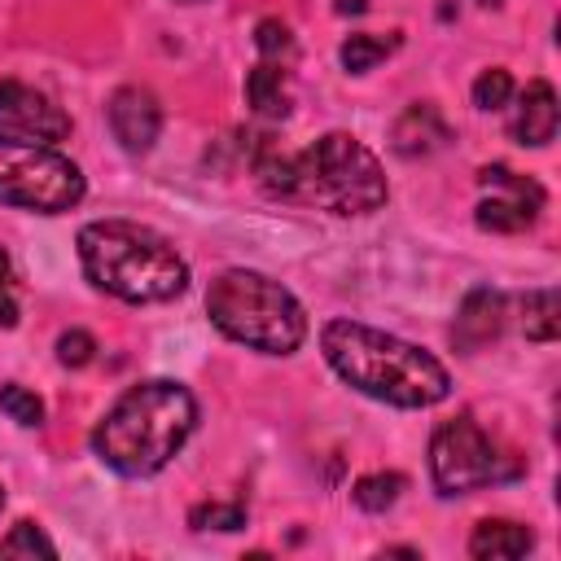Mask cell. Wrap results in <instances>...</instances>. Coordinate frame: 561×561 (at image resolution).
<instances>
[{"label": "cell", "instance_id": "2", "mask_svg": "<svg viewBox=\"0 0 561 561\" xmlns=\"http://www.w3.org/2000/svg\"><path fill=\"white\" fill-rule=\"evenodd\" d=\"M320 351L346 386L390 408H434L451 390L447 368L430 351L359 320H329L320 329Z\"/></svg>", "mask_w": 561, "mask_h": 561}, {"label": "cell", "instance_id": "22", "mask_svg": "<svg viewBox=\"0 0 561 561\" xmlns=\"http://www.w3.org/2000/svg\"><path fill=\"white\" fill-rule=\"evenodd\" d=\"M508 96H513V75L508 70L491 66L473 79V105L478 110H500V105H508Z\"/></svg>", "mask_w": 561, "mask_h": 561}, {"label": "cell", "instance_id": "3", "mask_svg": "<svg viewBox=\"0 0 561 561\" xmlns=\"http://www.w3.org/2000/svg\"><path fill=\"white\" fill-rule=\"evenodd\" d=\"M197 425V399L188 386L153 377L127 386L92 430V451L123 478H149L171 465Z\"/></svg>", "mask_w": 561, "mask_h": 561}, {"label": "cell", "instance_id": "26", "mask_svg": "<svg viewBox=\"0 0 561 561\" xmlns=\"http://www.w3.org/2000/svg\"><path fill=\"white\" fill-rule=\"evenodd\" d=\"M368 0H337V13H364Z\"/></svg>", "mask_w": 561, "mask_h": 561}, {"label": "cell", "instance_id": "1", "mask_svg": "<svg viewBox=\"0 0 561 561\" xmlns=\"http://www.w3.org/2000/svg\"><path fill=\"white\" fill-rule=\"evenodd\" d=\"M254 171L272 197L329 215H368L390 193L377 153L346 131H329L298 153H276L263 145Z\"/></svg>", "mask_w": 561, "mask_h": 561}, {"label": "cell", "instance_id": "8", "mask_svg": "<svg viewBox=\"0 0 561 561\" xmlns=\"http://www.w3.org/2000/svg\"><path fill=\"white\" fill-rule=\"evenodd\" d=\"M478 184H482V202H478V228L486 232H526L539 215H543V188L530 180V175H517L508 167H482L478 171Z\"/></svg>", "mask_w": 561, "mask_h": 561}, {"label": "cell", "instance_id": "5", "mask_svg": "<svg viewBox=\"0 0 561 561\" xmlns=\"http://www.w3.org/2000/svg\"><path fill=\"white\" fill-rule=\"evenodd\" d=\"M206 316L210 324L263 355H289L307 337V311L302 302L272 276L250 267H228L206 289Z\"/></svg>", "mask_w": 561, "mask_h": 561}, {"label": "cell", "instance_id": "19", "mask_svg": "<svg viewBox=\"0 0 561 561\" xmlns=\"http://www.w3.org/2000/svg\"><path fill=\"white\" fill-rule=\"evenodd\" d=\"M0 557H57V548H53V539L35 526V522H18L4 539H0Z\"/></svg>", "mask_w": 561, "mask_h": 561}, {"label": "cell", "instance_id": "20", "mask_svg": "<svg viewBox=\"0 0 561 561\" xmlns=\"http://www.w3.org/2000/svg\"><path fill=\"white\" fill-rule=\"evenodd\" d=\"M0 412L9 416V421H18V425H44V403H39V394L35 390H26V386H18V381H9V386H0Z\"/></svg>", "mask_w": 561, "mask_h": 561}, {"label": "cell", "instance_id": "23", "mask_svg": "<svg viewBox=\"0 0 561 561\" xmlns=\"http://www.w3.org/2000/svg\"><path fill=\"white\" fill-rule=\"evenodd\" d=\"M92 355H96V337L88 329H66L57 337V359L66 368H83V364H92Z\"/></svg>", "mask_w": 561, "mask_h": 561}, {"label": "cell", "instance_id": "6", "mask_svg": "<svg viewBox=\"0 0 561 561\" xmlns=\"http://www.w3.org/2000/svg\"><path fill=\"white\" fill-rule=\"evenodd\" d=\"M83 171L44 140L0 131V202L35 215H61L83 202Z\"/></svg>", "mask_w": 561, "mask_h": 561}, {"label": "cell", "instance_id": "27", "mask_svg": "<svg viewBox=\"0 0 561 561\" xmlns=\"http://www.w3.org/2000/svg\"><path fill=\"white\" fill-rule=\"evenodd\" d=\"M478 4H486V9H495V4H500V0H478Z\"/></svg>", "mask_w": 561, "mask_h": 561}, {"label": "cell", "instance_id": "13", "mask_svg": "<svg viewBox=\"0 0 561 561\" xmlns=\"http://www.w3.org/2000/svg\"><path fill=\"white\" fill-rule=\"evenodd\" d=\"M513 136L522 145H548L557 136V92L548 79H530L522 101H517V114H513Z\"/></svg>", "mask_w": 561, "mask_h": 561}, {"label": "cell", "instance_id": "11", "mask_svg": "<svg viewBox=\"0 0 561 561\" xmlns=\"http://www.w3.org/2000/svg\"><path fill=\"white\" fill-rule=\"evenodd\" d=\"M504 307H508V302H504L500 289H491V285L469 289L465 302H460V311H456L451 342H456L460 351H482L486 342L500 337V329H504Z\"/></svg>", "mask_w": 561, "mask_h": 561}, {"label": "cell", "instance_id": "24", "mask_svg": "<svg viewBox=\"0 0 561 561\" xmlns=\"http://www.w3.org/2000/svg\"><path fill=\"white\" fill-rule=\"evenodd\" d=\"M254 44H259L263 57H289L294 53V35H289V26L280 18H263L254 26Z\"/></svg>", "mask_w": 561, "mask_h": 561}, {"label": "cell", "instance_id": "29", "mask_svg": "<svg viewBox=\"0 0 561 561\" xmlns=\"http://www.w3.org/2000/svg\"><path fill=\"white\" fill-rule=\"evenodd\" d=\"M184 4H193V0H184Z\"/></svg>", "mask_w": 561, "mask_h": 561}, {"label": "cell", "instance_id": "25", "mask_svg": "<svg viewBox=\"0 0 561 561\" xmlns=\"http://www.w3.org/2000/svg\"><path fill=\"white\" fill-rule=\"evenodd\" d=\"M18 324V294H13V263L0 250V329Z\"/></svg>", "mask_w": 561, "mask_h": 561}, {"label": "cell", "instance_id": "21", "mask_svg": "<svg viewBox=\"0 0 561 561\" xmlns=\"http://www.w3.org/2000/svg\"><path fill=\"white\" fill-rule=\"evenodd\" d=\"M188 526H193V530H241V526H245V508H241V504H219V500H210V504H197V508L188 513Z\"/></svg>", "mask_w": 561, "mask_h": 561}, {"label": "cell", "instance_id": "12", "mask_svg": "<svg viewBox=\"0 0 561 561\" xmlns=\"http://www.w3.org/2000/svg\"><path fill=\"white\" fill-rule=\"evenodd\" d=\"M447 140H451V127H447V118L438 114V105H430V101L408 105V110L394 118V127H390V145H394V153H403V158H430V153H438Z\"/></svg>", "mask_w": 561, "mask_h": 561}, {"label": "cell", "instance_id": "9", "mask_svg": "<svg viewBox=\"0 0 561 561\" xmlns=\"http://www.w3.org/2000/svg\"><path fill=\"white\" fill-rule=\"evenodd\" d=\"M0 131L57 145L70 136V114L53 96H44L39 88L18 83V79H0Z\"/></svg>", "mask_w": 561, "mask_h": 561}, {"label": "cell", "instance_id": "10", "mask_svg": "<svg viewBox=\"0 0 561 561\" xmlns=\"http://www.w3.org/2000/svg\"><path fill=\"white\" fill-rule=\"evenodd\" d=\"M105 114H110L114 140H118L127 153H149V149H153V140H158V131H162V105H158V96H153L149 88H136V83L118 88V92L110 96Z\"/></svg>", "mask_w": 561, "mask_h": 561}, {"label": "cell", "instance_id": "14", "mask_svg": "<svg viewBox=\"0 0 561 561\" xmlns=\"http://www.w3.org/2000/svg\"><path fill=\"white\" fill-rule=\"evenodd\" d=\"M535 548V530L508 517H486L469 535V552L478 561H500V557H526Z\"/></svg>", "mask_w": 561, "mask_h": 561}, {"label": "cell", "instance_id": "4", "mask_svg": "<svg viewBox=\"0 0 561 561\" xmlns=\"http://www.w3.org/2000/svg\"><path fill=\"white\" fill-rule=\"evenodd\" d=\"M83 276L123 302H171L188 285V263L175 245L131 219H96L79 228Z\"/></svg>", "mask_w": 561, "mask_h": 561}, {"label": "cell", "instance_id": "7", "mask_svg": "<svg viewBox=\"0 0 561 561\" xmlns=\"http://www.w3.org/2000/svg\"><path fill=\"white\" fill-rule=\"evenodd\" d=\"M513 473H522V460L500 456V447L482 434V425L473 416L443 421L430 438V478H434L438 495H469V491L504 482Z\"/></svg>", "mask_w": 561, "mask_h": 561}, {"label": "cell", "instance_id": "15", "mask_svg": "<svg viewBox=\"0 0 561 561\" xmlns=\"http://www.w3.org/2000/svg\"><path fill=\"white\" fill-rule=\"evenodd\" d=\"M245 101L263 118H285L289 114V70L276 61H259L245 75Z\"/></svg>", "mask_w": 561, "mask_h": 561}, {"label": "cell", "instance_id": "17", "mask_svg": "<svg viewBox=\"0 0 561 561\" xmlns=\"http://www.w3.org/2000/svg\"><path fill=\"white\" fill-rule=\"evenodd\" d=\"M394 48H399V35H351V39H342L337 61H342L351 75H364V70H373L377 61H386Z\"/></svg>", "mask_w": 561, "mask_h": 561}, {"label": "cell", "instance_id": "18", "mask_svg": "<svg viewBox=\"0 0 561 561\" xmlns=\"http://www.w3.org/2000/svg\"><path fill=\"white\" fill-rule=\"evenodd\" d=\"M403 486H408L403 473H386V469H377V473H364V478L351 486V500H355L364 513H386V508L399 500Z\"/></svg>", "mask_w": 561, "mask_h": 561}, {"label": "cell", "instance_id": "16", "mask_svg": "<svg viewBox=\"0 0 561 561\" xmlns=\"http://www.w3.org/2000/svg\"><path fill=\"white\" fill-rule=\"evenodd\" d=\"M522 329H526L530 342H557V333H561L557 289H530L522 298Z\"/></svg>", "mask_w": 561, "mask_h": 561}, {"label": "cell", "instance_id": "28", "mask_svg": "<svg viewBox=\"0 0 561 561\" xmlns=\"http://www.w3.org/2000/svg\"><path fill=\"white\" fill-rule=\"evenodd\" d=\"M0 504H4V486H0Z\"/></svg>", "mask_w": 561, "mask_h": 561}]
</instances>
